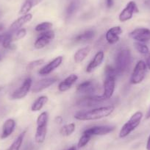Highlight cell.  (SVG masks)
Listing matches in <instances>:
<instances>
[{"label":"cell","instance_id":"obj_2","mask_svg":"<svg viewBox=\"0 0 150 150\" xmlns=\"http://www.w3.org/2000/svg\"><path fill=\"white\" fill-rule=\"evenodd\" d=\"M132 63V55L129 50H122L118 52L116 57V69L118 75L125 74L129 70Z\"/></svg>","mask_w":150,"mask_h":150},{"label":"cell","instance_id":"obj_8","mask_svg":"<svg viewBox=\"0 0 150 150\" xmlns=\"http://www.w3.org/2000/svg\"><path fill=\"white\" fill-rule=\"evenodd\" d=\"M139 12L138 6L134 1H130L127 4L126 7L122 10L119 16V20L121 22H126L133 17L135 13Z\"/></svg>","mask_w":150,"mask_h":150},{"label":"cell","instance_id":"obj_9","mask_svg":"<svg viewBox=\"0 0 150 150\" xmlns=\"http://www.w3.org/2000/svg\"><path fill=\"white\" fill-rule=\"evenodd\" d=\"M129 37L135 41L145 43L150 41V30L145 27L136 28L129 33Z\"/></svg>","mask_w":150,"mask_h":150},{"label":"cell","instance_id":"obj_4","mask_svg":"<svg viewBox=\"0 0 150 150\" xmlns=\"http://www.w3.org/2000/svg\"><path fill=\"white\" fill-rule=\"evenodd\" d=\"M143 118V112L137 111L132 115L130 119L122 126L119 132V138H124L128 136L132 132H133L141 124Z\"/></svg>","mask_w":150,"mask_h":150},{"label":"cell","instance_id":"obj_44","mask_svg":"<svg viewBox=\"0 0 150 150\" xmlns=\"http://www.w3.org/2000/svg\"><path fill=\"white\" fill-rule=\"evenodd\" d=\"M0 15H1V13H0Z\"/></svg>","mask_w":150,"mask_h":150},{"label":"cell","instance_id":"obj_34","mask_svg":"<svg viewBox=\"0 0 150 150\" xmlns=\"http://www.w3.org/2000/svg\"><path fill=\"white\" fill-rule=\"evenodd\" d=\"M145 63H146V66L147 67V69L150 70V54H147V57L146 58Z\"/></svg>","mask_w":150,"mask_h":150},{"label":"cell","instance_id":"obj_32","mask_svg":"<svg viewBox=\"0 0 150 150\" xmlns=\"http://www.w3.org/2000/svg\"><path fill=\"white\" fill-rule=\"evenodd\" d=\"M91 138V135H88V134L83 133V135H82V136L80 137V140H79L78 141L77 147H78L79 149H81V148H83V147H85L88 144Z\"/></svg>","mask_w":150,"mask_h":150},{"label":"cell","instance_id":"obj_38","mask_svg":"<svg viewBox=\"0 0 150 150\" xmlns=\"http://www.w3.org/2000/svg\"><path fill=\"white\" fill-rule=\"evenodd\" d=\"M150 119V108L149 110L147 111L146 114V119Z\"/></svg>","mask_w":150,"mask_h":150},{"label":"cell","instance_id":"obj_3","mask_svg":"<svg viewBox=\"0 0 150 150\" xmlns=\"http://www.w3.org/2000/svg\"><path fill=\"white\" fill-rule=\"evenodd\" d=\"M49 122V114L47 111H44L37 118V128H36L35 140L38 144H43L46 139L47 134V125Z\"/></svg>","mask_w":150,"mask_h":150},{"label":"cell","instance_id":"obj_42","mask_svg":"<svg viewBox=\"0 0 150 150\" xmlns=\"http://www.w3.org/2000/svg\"><path fill=\"white\" fill-rule=\"evenodd\" d=\"M1 60H2V57L0 56V61H1Z\"/></svg>","mask_w":150,"mask_h":150},{"label":"cell","instance_id":"obj_7","mask_svg":"<svg viewBox=\"0 0 150 150\" xmlns=\"http://www.w3.org/2000/svg\"><path fill=\"white\" fill-rule=\"evenodd\" d=\"M33 86V80L30 77H27L23 82L22 85L18 88H17L13 93L11 94L12 99H21L27 96Z\"/></svg>","mask_w":150,"mask_h":150},{"label":"cell","instance_id":"obj_16","mask_svg":"<svg viewBox=\"0 0 150 150\" xmlns=\"http://www.w3.org/2000/svg\"><path fill=\"white\" fill-rule=\"evenodd\" d=\"M104 59H105V53H104V52L102 51V50L97 52L94 55V57H93V59L88 64L86 71L87 73L93 72L95 69H97L99 66H101V64L103 63Z\"/></svg>","mask_w":150,"mask_h":150},{"label":"cell","instance_id":"obj_19","mask_svg":"<svg viewBox=\"0 0 150 150\" xmlns=\"http://www.w3.org/2000/svg\"><path fill=\"white\" fill-rule=\"evenodd\" d=\"M107 99L104 97L102 95L97 96V95H88V96L83 98L80 100V105H85V106H94V105H99L105 102Z\"/></svg>","mask_w":150,"mask_h":150},{"label":"cell","instance_id":"obj_26","mask_svg":"<svg viewBox=\"0 0 150 150\" xmlns=\"http://www.w3.org/2000/svg\"><path fill=\"white\" fill-rule=\"evenodd\" d=\"M75 129H76V125L74 123H69L67 125H65L60 128V132L62 135L63 136H70L74 132Z\"/></svg>","mask_w":150,"mask_h":150},{"label":"cell","instance_id":"obj_35","mask_svg":"<svg viewBox=\"0 0 150 150\" xmlns=\"http://www.w3.org/2000/svg\"><path fill=\"white\" fill-rule=\"evenodd\" d=\"M113 0H106V6L108 8H111L113 5Z\"/></svg>","mask_w":150,"mask_h":150},{"label":"cell","instance_id":"obj_28","mask_svg":"<svg viewBox=\"0 0 150 150\" xmlns=\"http://www.w3.org/2000/svg\"><path fill=\"white\" fill-rule=\"evenodd\" d=\"M134 47L140 54H144V55H147L148 54H149V49L144 43L135 41L134 42Z\"/></svg>","mask_w":150,"mask_h":150},{"label":"cell","instance_id":"obj_41","mask_svg":"<svg viewBox=\"0 0 150 150\" xmlns=\"http://www.w3.org/2000/svg\"><path fill=\"white\" fill-rule=\"evenodd\" d=\"M3 28H4V26H3V24H0V32L2 31V30H3Z\"/></svg>","mask_w":150,"mask_h":150},{"label":"cell","instance_id":"obj_30","mask_svg":"<svg viewBox=\"0 0 150 150\" xmlns=\"http://www.w3.org/2000/svg\"><path fill=\"white\" fill-rule=\"evenodd\" d=\"M78 0H72L69 5V6H68L67 9H66V16H67V17H71L76 12L77 8H78Z\"/></svg>","mask_w":150,"mask_h":150},{"label":"cell","instance_id":"obj_18","mask_svg":"<svg viewBox=\"0 0 150 150\" xmlns=\"http://www.w3.org/2000/svg\"><path fill=\"white\" fill-rule=\"evenodd\" d=\"M77 80H78V76L75 74H71L59 83L58 87H57L58 91L60 92L67 91L77 81Z\"/></svg>","mask_w":150,"mask_h":150},{"label":"cell","instance_id":"obj_37","mask_svg":"<svg viewBox=\"0 0 150 150\" xmlns=\"http://www.w3.org/2000/svg\"><path fill=\"white\" fill-rule=\"evenodd\" d=\"M56 122H57V123L58 122V124H60L62 123V122H63V119H62L61 116H57L56 117Z\"/></svg>","mask_w":150,"mask_h":150},{"label":"cell","instance_id":"obj_17","mask_svg":"<svg viewBox=\"0 0 150 150\" xmlns=\"http://www.w3.org/2000/svg\"><path fill=\"white\" fill-rule=\"evenodd\" d=\"M33 19V14L31 13H27L26 15H23L21 16H20L19 18H17L16 20L13 21V22L11 24V27H10V30H11V33H13L16 31H17L18 30L21 29L24 24H27L30 21H31V20Z\"/></svg>","mask_w":150,"mask_h":150},{"label":"cell","instance_id":"obj_15","mask_svg":"<svg viewBox=\"0 0 150 150\" xmlns=\"http://www.w3.org/2000/svg\"><path fill=\"white\" fill-rule=\"evenodd\" d=\"M97 88L96 83L93 80H86L80 83L77 87V93L91 95Z\"/></svg>","mask_w":150,"mask_h":150},{"label":"cell","instance_id":"obj_21","mask_svg":"<svg viewBox=\"0 0 150 150\" xmlns=\"http://www.w3.org/2000/svg\"><path fill=\"white\" fill-rule=\"evenodd\" d=\"M91 52V47L88 46L80 49L75 52L74 55V60L76 63H81L88 56Z\"/></svg>","mask_w":150,"mask_h":150},{"label":"cell","instance_id":"obj_13","mask_svg":"<svg viewBox=\"0 0 150 150\" xmlns=\"http://www.w3.org/2000/svg\"><path fill=\"white\" fill-rule=\"evenodd\" d=\"M63 60V56H57L55 58L53 59L52 61L47 63L44 66H43L39 71H38V74L41 76H46L50 74H51L53 71L55 70L56 69L59 67L60 65L62 64Z\"/></svg>","mask_w":150,"mask_h":150},{"label":"cell","instance_id":"obj_24","mask_svg":"<svg viewBox=\"0 0 150 150\" xmlns=\"http://www.w3.org/2000/svg\"><path fill=\"white\" fill-rule=\"evenodd\" d=\"M95 35V32L93 30H88L83 32L81 34L77 35L76 37L74 38V41L77 42H80V41H91L93 39V37Z\"/></svg>","mask_w":150,"mask_h":150},{"label":"cell","instance_id":"obj_25","mask_svg":"<svg viewBox=\"0 0 150 150\" xmlns=\"http://www.w3.org/2000/svg\"><path fill=\"white\" fill-rule=\"evenodd\" d=\"M26 133H27V130L23 131V132L17 137L16 139L13 142V144H11V146H10L7 150H19L21 145H22L23 141H24V137H25Z\"/></svg>","mask_w":150,"mask_h":150},{"label":"cell","instance_id":"obj_36","mask_svg":"<svg viewBox=\"0 0 150 150\" xmlns=\"http://www.w3.org/2000/svg\"><path fill=\"white\" fill-rule=\"evenodd\" d=\"M146 149L147 150H150V135L149 136L148 140H147L146 142Z\"/></svg>","mask_w":150,"mask_h":150},{"label":"cell","instance_id":"obj_12","mask_svg":"<svg viewBox=\"0 0 150 150\" xmlns=\"http://www.w3.org/2000/svg\"><path fill=\"white\" fill-rule=\"evenodd\" d=\"M123 33L122 27L120 26H115L107 31L105 34V40L110 45H113L118 43L120 40V35Z\"/></svg>","mask_w":150,"mask_h":150},{"label":"cell","instance_id":"obj_29","mask_svg":"<svg viewBox=\"0 0 150 150\" xmlns=\"http://www.w3.org/2000/svg\"><path fill=\"white\" fill-rule=\"evenodd\" d=\"M53 27V24L50 21H44V22L38 24L35 27V30L39 33H44V32L48 31L51 30Z\"/></svg>","mask_w":150,"mask_h":150},{"label":"cell","instance_id":"obj_33","mask_svg":"<svg viewBox=\"0 0 150 150\" xmlns=\"http://www.w3.org/2000/svg\"><path fill=\"white\" fill-rule=\"evenodd\" d=\"M45 63V60L43 58L38 59V60H33V61L30 62V63L27 64V70H32L33 69H35V68L38 67V66H41L44 63Z\"/></svg>","mask_w":150,"mask_h":150},{"label":"cell","instance_id":"obj_20","mask_svg":"<svg viewBox=\"0 0 150 150\" xmlns=\"http://www.w3.org/2000/svg\"><path fill=\"white\" fill-rule=\"evenodd\" d=\"M16 121L13 119H8L4 123L2 126V132L1 135V138L5 139V138H8L10 135H12L13 132H14L16 128Z\"/></svg>","mask_w":150,"mask_h":150},{"label":"cell","instance_id":"obj_11","mask_svg":"<svg viewBox=\"0 0 150 150\" xmlns=\"http://www.w3.org/2000/svg\"><path fill=\"white\" fill-rule=\"evenodd\" d=\"M116 77L114 76H105L103 83L104 92L102 96L107 100L110 99L114 93L116 88Z\"/></svg>","mask_w":150,"mask_h":150},{"label":"cell","instance_id":"obj_40","mask_svg":"<svg viewBox=\"0 0 150 150\" xmlns=\"http://www.w3.org/2000/svg\"><path fill=\"white\" fill-rule=\"evenodd\" d=\"M67 150H77V148H76V146H72L71 147H70V148Z\"/></svg>","mask_w":150,"mask_h":150},{"label":"cell","instance_id":"obj_22","mask_svg":"<svg viewBox=\"0 0 150 150\" xmlns=\"http://www.w3.org/2000/svg\"><path fill=\"white\" fill-rule=\"evenodd\" d=\"M43 0H26L22 6L21 7V9L19 11L20 15H26L29 13L30 11L33 9V8L35 7L36 5H39Z\"/></svg>","mask_w":150,"mask_h":150},{"label":"cell","instance_id":"obj_10","mask_svg":"<svg viewBox=\"0 0 150 150\" xmlns=\"http://www.w3.org/2000/svg\"><path fill=\"white\" fill-rule=\"evenodd\" d=\"M57 81V77H47V78L42 79L38 81L35 82L32 86V92L35 93H38L39 92L43 91L45 89L48 88L51 86L54 85L56 82Z\"/></svg>","mask_w":150,"mask_h":150},{"label":"cell","instance_id":"obj_31","mask_svg":"<svg viewBox=\"0 0 150 150\" xmlns=\"http://www.w3.org/2000/svg\"><path fill=\"white\" fill-rule=\"evenodd\" d=\"M12 37H13V41H18L22 38H24L27 35V30L25 28H21L16 31L15 33H12Z\"/></svg>","mask_w":150,"mask_h":150},{"label":"cell","instance_id":"obj_43","mask_svg":"<svg viewBox=\"0 0 150 150\" xmlns=\"http://www.w3.org/2000/svg\"><path fill=\"white\" fill-rule=\"evenodd\" d=\"M0 90H1V88H0Z\"/></svg>","mask_w":150,"mask_h":150},{"label":"cell","instance_id":"obj_6","mask_svg":"<svg viewBox=\"0 0 150 150\" xmlns=\"http://www.w3.org/2000/svg\"><path fill=\"white\" fill-rule=\"evenodd\" d=\"M54 37H55V33L52 30L41 33L35 41L34 47L36 50H41L49 45L50 42L54 40Z\"/></svg>","mask_w":150,"mask_h":150},{"label":"cell","instance_id":"obj_27","mask_svg":"<svg viewBox=\"0 0 150 150\" xmlns=\"http://www.w3.org/2000/svg\"><path fill=\"white\" fill-rule=\"evenodd\" d=\"M12 33H7V34L4 35V39L2 41V47L5 49H8V50H13L15 48L14 45L13 44V37Z\"/></svg>","mask_w":150,"mask_h":150},{"label":"cell","instance_id":"obj_1","mask_svg":"<svg viewBox=\"0 0 150 150\" xmlns=\"http://www.w3.org/2000/svg\"><path fill=\"white\" fill-rule=\"evenodd\" d=\"M115 110L113 105H107L93 108L90 110L80 111L74 115V119L78 121H94L110 116Z\"/></svg>","mask_w":150,"mask_h":150},{"label":"cell","instance_id":"obj_5","mask_svg":"<svg viewBox=\"0 0 150 150\" xmlns=\"http://www.w3.org/2000/svg\"><path fill=\"white\" fill-rule=\"evenodd\" d=\"M147 67L146 66L145 61L139 60L135 65L130 77V83L132 85H138L142 83L144 80L146 74Z\"/></svg>","mask_w":150,"mask_h":150},{"label":"cell","instance_id":"obj_14","mask_svg":"<svg viewBox=\"0 0 150 150\" xmlns=\"http://www.w3.org/2000/svg\"><path fill=\"white\" fill-rule=\"evenodd\" d=\"M115 129L114 126H93L92 127L88 128L86 130H84L83 133L88 134L91 136H94V135H105L110 133Z\"/></svg>","mask_w":150,"mask_h":150},{"label":"cell","instance_id":"obj_23","mask_svg":"<svg viewBox=\"0 0 150 150\" xmlns=\"http://www.w3.org/2000/svg\"><path fill=\"white\" fill-rule=\"evenodd\" d=\"M49 98L47 96L43 95V96H39L35 101L33 103L31 106V110L33 112H38L42 110L44 105L48 102Z\"/></svg>","mask_w":150,"mask_h":150},{"label":"cell","instance_id":"obj_39","mask_svg":"<svg viewBox=\"0 0 150 150\" xmlns=\"http://www.w3.org/2000/svg\"><path fill=\"white\" fill-rule=\"evenodd\" d=\"M4 39V35H0V43H2Z\"/></svg>","mask_w":150,"mask_h":150}]
</instances>
